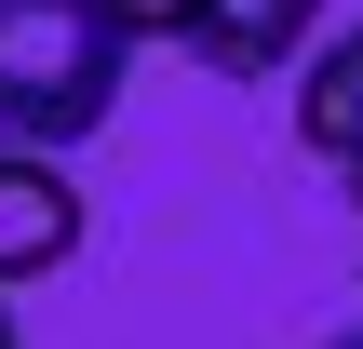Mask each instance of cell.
<instances>
[{
  "label": "cell",
  "mask_w": 363,
  "mask_h": 349,
  "mask_svg": "<svg viewBox=\"0 0 363 349\" xmlns=\"http://www.w3.org/2000/svg\"><path fill=\"white\" fill-rule=\"evenodd\" d=\"M0 349H27V336H13V296H0Z\"/></svg>",
  "instance_id": "cell-6"
},
{
  "label": "cell",
  "mask_w": 363,
  "mask_h": 349,
  "mask_svg": "<svg viewBox=\"0 0 363 349\" xmlns=\"http://www.w3.org/2000/svg\"><path fill=\"white\" fill-rule=\"evenodd\" d=\"M323 349H363V323H337V336H323Z\"/></svg>",
  "instance_id": "cell-7"
},
{
  "label": "cell",
  "mask_w": 363,
  "mask_h": 349,
  "mask_svg": "<svg viewBox=\"0 0 363 349\" xmlns=\"http://www.w3.org/2000/svg\"><path fill=\"white\" fill-rule=\"evenodd\" d=\"M310 40H323V0H202V27H189V54H202L216 81L310 67Z\"/></svg>",
  "instance_id": "cell-4"
},
{
  "label": "cell",
  "mask_w": 363,
  "mask_h": 349,
  "mask_svg": "<svg viewBox=\"0 0 363 349\" xmlns=\"http://www.w3.org/2000/svg\"><path fill=\"white\" fill-rule=\"evenodd\" d=\"M67 256H81V188H67V161L0 148V296L40 282V269H67Z\"/></svg>",
  "instance_id": "cell-3"
},
{
  "label": "cell",
  "mask_w": 363,
  "mask_h": 349,
  "mask_svg": "<svg viewBox=\"0 0 363 349\" xmlns=\"http://www.w3.org/2000/svg\"><path fill=\"white\" fill-rule=\"evenodd\" d=\"M108 27H121V40H189L202 0H108Z\"/></svg>",
  "instance_id": "cell-5"
},
{
  "label": "cell",
  "mask_w": 363,
  "mask_h": 349,
  "mask_svg": "<svg viewBox=\"0 0 363 349\" xmlns=\"http://www.w3.org/2000/svg\"><path fill=\"white\" fill-rule=\"evenodd\" d=\"M135 81V40L108 27V0H0V148L67 161L108 135Z\"/></svg>",
  "instance_id": "cell-1"
},
{
  "label": "cell",
  "mask_w": 363,
  "mask_h": 349,
  "mask_svg": "<svg viewBox=\"0 0 363 349\" xmlns=\"http://www.w3.org/2000/svg\"><path fill=\"white\" fill-rule=\"evenodd\" d=\"M296 148L337 175V202H350V229H363V27H337L296 67Z\"/></svg>",
  "instance_id": "cell-2"
}]
</instances>
